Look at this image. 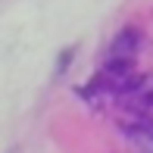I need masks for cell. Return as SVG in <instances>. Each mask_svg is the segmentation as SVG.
I'll use <instances>...</instances> for the list:
<instances>
[{
  "instance_id": "1",
  "label": "cell",
  "mask_w": 153,
  "mask_h": 153,
  "mask_svg": "<svg viewBox=\"0 0 153 153\" xmlns=\"http://www.w3.org/2000/svg\"><path fill=\"white\" fill-rule=\"evenodd\" d=\"M141 50V31L134 28H125L113 38V44H109L106 56H119V59H134V53Z\"/></svg>"
},
{
  "instance_id": "2",
  "label": "cell",
  "mask_w": 153,
  "mask_h": 153,
  "mask_svg": "<svg viewBox=\"0 0 153 153\" xmlns=\"http://www.w3.org/2000/svg\"><path fill=\"white\" fill-rule=\"evenodd\" d=\"M125 134H128L144 153H153V119H147V116H134V119L125 125Z\"/></svg>"
}]
</instances>
